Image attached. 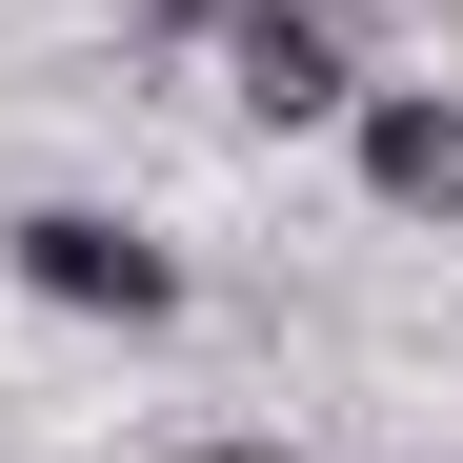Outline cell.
<instances>
[{
    "instance_id": "1",
    "label": "cell",
    "mask_w": 463,
    "mask_h": 463,
    "mask_svg": "<svg viewBox=\"0 0 463 463\" xmlns=\"http://www.w3.org/2000/svg\"><path fill=\"white\" fill-rule=\"evenodd\" d=\"M0 262H21V302H61V323H182V242H141L121 202H21Z\"/></svg>"
},
{
    "instance_id": "2",
    "label": "cell",
    "mask_w": 463,
    "mask_h": 463,
    "mask_svg": "<svg viewBox=\"0 0 463 463\" xmlns=\"http://www.w3.org/2000/svg\"><path fill=\"white\" fill-rule=\"evenodd\" d=\"M222 101L242 121H343L363 101V41H343V0H222Z\"/></svg>"
},
{
    "instance_id": "3",
    "label": "cell",
    "mask_w": 463,
    "mask_h": 463,
    "mask_svg": "<svg viewBox=\"0 0 463 463\" xmlns=\"http://www.w3.org/2000/svg\"><path fill=\"white\" fill-rule=\"evenodd\" d=\"M343 141H363V202L383 222H463V101L443 81H363Z\"/></svg>"
},
{
    "instance_id": "4",
    "label": "cell",
    "mask_w": 463,
    "mask_h": 463,
    "mask_svg": "<svg viewBox=\"0 0 463 463\" xmlns=\"http://www.w3.org/2000/svg\"><path fill=\"white\" fill-rule=\"evenodd\" d=\"M121 21H162V41H202V21H222V0H121Z\"/></svg>"
},
{
    "instance_id": "5",
    "label": "cell",
    "mask_w": 463,
    "mask_h": 463,
    "mask_svg": "<svg viewBox=\"0 0 463 463\" xmlns=\"http://www.w3.org/2000/svg\"><path fill=\"white\" fill-rule=\"evenodd\" d=\"M182 463H302V443H182Z\"/></svg>"
}]
</instances>
